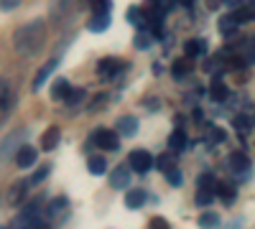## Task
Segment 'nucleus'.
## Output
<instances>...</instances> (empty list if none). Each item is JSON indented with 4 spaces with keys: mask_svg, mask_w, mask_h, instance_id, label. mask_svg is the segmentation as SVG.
<instances>
[{
    "mask_svg": "<svg viewBox=\"0 0 255 229\" xmlns=\"http://www.w3.org/2000/svg\"><path fill=\"white\" fill-rule=\"evenodd\" d=\"M18 5H20V0H0V8H3V10H13Z\"/></svg>",
    "mask_w": 255,
    "mask_h": 229,
    "instance_id": "e433bc0d",
    "label": "nucleus"
},
{
    "mask_svg": "<svg viewBox=\"0 0 255 229\" xmlns=\"http://www.w3.org/2000/svg\"><path fill=\"white\" fill-rule=\"evenodd\" d=\"M174 76L176 79H181V76H186V72H189V59H181V61H174Z\"/></svg>",
    "mask_w": 255,
    "mask_h": 229,
    "instance_id": "cd10ccee",
    "label": "nucleus"
},
{
    "mask_svg": "<svg viewBox=\"0 0 255 229\" xmlns=\"http://www.w3.org/2000/svg\"><path fill=\"white\" fill-rule=\"evenodd\" d=\"M168 148H171L174 153H181L186 148V135L184 130H174L171 135H168Z\"/></svg>",
    "mask_w": 255,
    "mask_h": 229,
    "instance_id": "f3484780",
    "label": "nucleus"
},
{
    "mask_svg": "<svg viewBox=\"0 0 255 229\" xmlns=\"http://www.w3.org/2000/svg\"><path fill=\"white\" fill-rule=\"evenodd\" d=\"M38 153L36 148H31V145H20V148L15 151V163L20 165V168H31V165L36 163Z\"/></svg>",
    "mask_w": 255,
    "mask_h": 229,
    "instance_id": "9d476101",
    "label": "nucleus"
},
{
    "mask_svg": "<svg viewBox=\"0 0 255 229\" xmlns=\"http://www.w3.org/2000/svg\"><path fill=\"white\" fill-rule=\"evenodd\" d=\"M36 229H49V227H46V224H41V222H38V224H36Z\"/></svg>",
    "mask_w": 255,
    "mask_h": 229,
    "instance_id": "a19ab883",
    "label": "nucleus"
},
{
    "mask_svg": "<svg viewBox=\"0 0 255 229\" xmlns=\"http://www.w3.org/2000/svg\"><path fill=\"white\" fill-rule=\"evenodd\" d=\"M151 44H153V38L148 36V33H138V36H135V46H138V49H148Z\"/></svg>",
    "mask_w": 255,
    "mask_h": 229,
    "instance_id": "2f4dec72",
    "label": "nucleus"
},
{
    "mask_svg": "<svg viewBox=\"0 0 255 229\" xmlns=\"http://www.w3.org/2000/svg\"><path fill=\"white\" fill-rule=\"evenodd\" d=\"M13 105H15V92H13V87H10V81L0 79V125L10 117Z\"/></svg>",
    "mask_w": 255,
    "mask_h": 229,
    "instance_id": "20e7f679",
    "label": "nucleus"
},
{
    "mask_svg": "<svg viewBox=\"0 0 255 229\" xmlns=\"http://www.w3.org/2000/svg\"><path fill=\"white\" fill-rule=\"evenodd\" d=\"M64 206H67V199H54L51 204H49V209H46V214L49 217H56L61 209H64Z\"/></svg>",
    "mask_w": 255,
    "mask_h": 229,
    "instance_id": "c85d7f7f",
    "label": "nucleus"
},
{
    "mask_svg": "<svg viewBox=\"0 0 255 229\" xmlns=\"http://www.w3.org/2000/svg\"><path fill=\"white\" fill-rule=\"evenodd\" d=\"M92 143L97 145V148L102 151H118V145H120V138L115 130H108V128H97L95 135H92Z\"/></svg>",
    "mask_w": 255,
    "mask_h": 229,
    "instance_id": "423d86ee",
    "label": "nucleus"
},
{
    "mask_svg": "<svg viewBox=\"0 0 255 229\" xmlns=\"http://www.w3.org/2000/svg\"><path fill=\"white\" fill-rule=\"evenodd\" d=\"M158 168H161V171L174 168V165H171V155H161V158H158Z\"/></svg>",
    "mask_w": 255,
    "mask_h": 229,
    "instance_id": "f704fd0d",
    "label": "nucleus"
},
{
    "mask_svg": "<svg viewBox=\"0 0 255 229\" xmlns=\"http://www.w3.org/2000/svg\"><path fill=\"white\" fill-rule=\"evenodd\" d=\"M243 3H245V0H225V5H227V8H240Z\"/></svg>",
    "mask_w": 255,
    "mask_h": 229,
    "instance_id": "ea45409f",
    "label": "nucleus"
},
{
    "mask_svg": "<svg viewBox=\"0 0 255 229\" xmlns=\"http://www.w3.org/2000/svg\"><path fill=\"white\" fill-rule=\"evenodd\" d=\"M82 99H84V89H79V87H72V89H69V94L64 97V102H67V107H77Z\"/></svg>",
    "mask_w": 255,
    "mask_h": 229,
    "instance_id": "5701e85b",
    "label": "nucleus"
},
{
    "mask_svg": "<svg viewBox=\"0 0 255 229\" xmlns=\"http://www.w3.org/2000/svg\"><path fill=\"white\" fill-rule=\"evenodd\" d=\"M166 178L171 181V183H181V173H179L176 168H168V171H166Z\"/></svg>",
    "mask_w": 255,
    "mask_h": 229,
    "instance_id": "c9c22d12",
    "label": "nucleus"
},
{
    "mask_svg": "<svg viewBox=\"0 0 255 229\" xmlns=\"http://www.w3.org/2000/svg\"><path fill=\"white\" fill-rule=\"evenodd\" d=\"M235 128H238L240 133H248V130H250V117L238 115V117H235Z\"/></svg>",
    "mask_w": 255,
    "mask_h": 229,
    "instance_id": "473e14b6",
    "label": "nucleus"
},
{
    "mask_svg": "<svg viewBox=\"0 0 255 229\" xmlns=\"http://www.w3.org/2000/svg\"><path fill=\"white\" fill-rule=\"evenodd\" d=\"M217 196L225 204H232V199H235V189H232L230 183H217Z\"/></svg>",
    "mask_w": 255,
    "mask_h": 229,
    "instance_id": "393cba45",
    "label": "nucleus"
},
{
    "mask_svg": "<svg viewBox=\"0 0 255 229\" xmlns=\"http://www.w3.org/2000/svg\"><path fill=\"white\" fill-rule=\"evenodd\" d=\"M151 229H168V222L161 219V217H156V219L151 222Z\"/></svg>",
    "mask_w": 255,
    "mask_h": 229,
    "instance_id": "4c0bfd02",
    "label": "nucleus"
},
{
    "mask_svg": "<svg viewBox=\"0 0 255 229\" xmlns=\"http://www.w3.org/2000/svg\"><path fill=\"white\" fill-rule=\"evenodd\" d=\"M128 20L143 28V13H140V8H130V10H128Z\"/></svg>",
    "mask_w": 255,
    "mask_h": 229,
    "instance_id": "c756f323",
    "label": "nucleus"
},
{
    "mask_svg": "<svg viewBox=\"0 0 255 229\" xmlns=\"http://www.w3.org/2000/svg\"><path fill=\"white\" fill-rule=\"evenodd\" d=\"M235 18H238V23H248V20L255 18V8H245V5H240V8H235Z\"/></svg>",
    "mask_w": 255,
    "mask_h": 229,
    "instance_id": "a878e982",
    "label": "nucleus"
},
{
    "mask_svg": "<svg viewBox=\"0 0 255 229\" xmlns=\"http://www.w3.org/2000/svg\"><path fill=\"white\" fill-rule=\"evenodd\" d=\"M46 44V23L44 20H31V23L20 26L13 33V49L18 56H36Z\"/></svg>",
    "mask_w": 255,
    "mask_h": 229,
    "instance_id": "f257e3e1",
    "label": "nucleus"
},
{
    "mask_svg": "<svg viewBox=\"0 0 255 229\" xmlns=\"http://www.w3.org/2000/svg\"><path fill=\"white\" fill-rule=\"evenodd\" d=\"M108 26H110V13H95L90 18V31H95V33H102Z\"/></svg>",
    "mask_w": 255,
    "mask_h": 229,
    "instance_id": "dca6fc26",
    "label": "nucleus"
},
{
    "mask_svg": "<svg viewBox=\"0 0 255 229\" xmlns=\"http://www.w3.org/2000/svg\"><path fill=\"white\" fill-rule=\"evenodd\" d=\"M110 0H90V10H92V15L95 13H110Z\"/></svg>",
    "mask_w": 255,
    "mask_h": 229,
    "instance_id": "bb28decb",
    "label": "nucleus"
},
{
    "mask_svg": "<svg viewBox=\"0 0 255 229\" xmlns=\"http://www.w3.org/2000/svg\"><path fill=\"white\" fill-rule=\"evenodd\" d=\"M238 26H240V23H238L235 13L220 18V33H222V36H235V33H238Z\"/></svg>",
    "mask_w": 255,
    "mask_h": 229,
    "instance_id": "f8f14e48",
    "label": "nucleus"
},
{
    "mask_svg": "<svg viewBox=\"0 0 255 229\" xmlns=\"http://www.w3.org/2000/svg\"><path fill=\"white\" fill-rule=\"evenodd\" d=\"M123 67H125V61L113 59V56L102 59L100 64H97V69H100V76H102V79H113V76H118V74L123 72Z\"/></svg>",
    "mask_w": 255,
    "mask_h": 229,
    "instance_id": "6e6552de",
    "label": "nucleus"
},
{
    "mask_svg": "<svg viewBox=\"0 0 255 229\" xmlns=\"http://www.w3.org/2000/svg\"><path fill=\"white\" fill-rule=\"evenodd\" d=\"M59 138H61V130L59 128H49L44 135H41V148H44V151H54L59 145Z\"/></svg>",
    "mask_w": 255,
    "mask_h": 229,
    "instance_id": "ddd939ff",
    "label": "nucleus"
},
{
    "mask_svg": "<svg viewBox=\"0 0 255 229\" xmlns=\"http://www.w3.org/2000/svg\"><path fill=\"white\" fill-rule=\"evenodd\" d=\"M230 168L235 171V173H245V171L250 168L248 155H245V153H232V155H230Z\"/></svg>",
    "mask_w": 255,
    "mask_h": 229,
    "instance_id": "2eb2a0df",
    "label": "nucleus"
},
{
    "mask_svg": "<svg viewBox=\"0 0 255 229\" xmlns=\"http://www.w3.org/2000/svg\"><path fill=\"white\" fill-rule=\"evenodd\" d=\"M118 130H120V135H135L138 133V120L135 117H120Z\"/></svg>",
    "mask_w": 255,
    "mask_h": 229,
    "instance_id": "a211bd4d",
    "label": "nucleus"
},
{
    "mask_svg": "<svg viewBox=\"0 0 255 229\" xmlns=\"http://www.w3.org/2000/svg\"><path fill=\"white\" fill-rule=\"evenodd\" d=\"M184 51H186L189 59H191V56H202V54H204V41H199V38L186 41V44H184Z\"/></svg>",
    "mask_w": 255,
    "mask_h": 229,
    "instance_id": "412c9836",
    "label": "nucleus"
},
{
    "mask_svg": "<svg viewBox=\"0 0 255 229\" xmlns=\"http://www.w3.org/2000/svg\"><path fill=\"white\" fill-rule=\"evenodd\" d=\"M128 181H130V171H128V165H118V168H113V173H110V186H113V189H125Z\"/></svg>",
    "mask_w": 255,
    "mask_h": 229,
    "instance_id": "9b49d317",
    "label": "nucleus"
},
{
    "mask_svg": "<svg viewBox=\"0 0 255 229\" xmlns=\"http://www.w3.org/2000/svg\"><path fill=\"white\" fill-rule=\"evenodd\" d=\"M215 194H217V181H215V176H212V173H202V176H199V194H197V204L207 206L212 199H215Z\"/></svg>",
    "mask_w": 255,
    "mask_h": 229,
    "instance_id": "39448f33",
    "label": "nucleus"
},
{
    "mask_svg": "<svg viewBox=\"0 0 255 229\" xmlns=\"http://www.w3.org/2000/svg\"><path fill=\"white\" fill-rule=\"evenodd\" d=\"M38 214H41V199L31 201L26 209L13 219V227H10V229H36V224H38Z\"/></svg>",
    "mask_w": 255,
    "mask_h": 229,
    "instance_id": "f03ea898",
    "label": "nucleus"
},
{
    "mask_svg": "<svg viewBox=\"0 0 255 229\" xmlns=\"http://www.w3.org/2000/svg\"><path fill=\"white\" fill-rule=\"evenodd\" d=\"M212 140H215V143H222L225 140V130L222 128H215V130H212V135H209Z\"/></svg>",
    "mask_w": 255,
    "mask_h": 229,
    "instance_id": "58836bf2",
    "label": "nucleus"
},
{
    "mask_svg": "<svg viewBox=\"0 0 255 229\" xmlns=\"http://www.w3.org/2000/svg\"><path fill=\"white\" fill-rule=\"evenodd\" d=\"M151 165H153V158L148 151H133L130 153V168L135 173H148L151 171Z\"/></svg>",
    "mask_w": 255,
    "mask_h": 229,
    "instance_id": "0eeeda50",
    "label": "nucleus"
},
{
    "mask_svg": "<svg viewBox=\"0 0 255 229\" xmlns=\"http://www.w3.org/2000/svg\"><path fill=\"white\" fill-rule=\"evenodd\" d=\"M56 67H59V61H56V59H51V61H46V64H44V67H41V72L36 74V79H33V87L38 89V87H41V84H44V81H46V79H49V76L54 74V69H56Z\"/></svg>",
    "mask_w": 255,
    "mask_h": 229,
    "instance_id": "4468645a",
    "label": "nucleus"
},
{
    "mask_svg": "<svg viewBox=\"0 0 255 229\" xmlns=\"http://www.w3.org/2000/svg\"><path fill=\"white\" fill-rule=\"evenodd\" d=\"M145 201V191L143 189H133L125 194V206H130V209H138V206Z\"/></svg>",
    "mask_w": 255,
    "mask_h": 229,
    "instance_id": "6ab92c4d",
    "label": "nucleus"
},
{
    "mask_svg": "<svg viewBox=\"0 0 255 229\" xmlns=\"http://www.w3.org/2000/svg\"><path fill=\"white\" fill-rule=\"evenodd\" d=\"M49 171H51L49 165H41V168L33 173V178H28V181H31V186H33V183H41V181H44V178L49 176Z\"/></svg>",
    "mask_w": 255,
    "mask_h": 229,
    "instance_id": "7c9ffc66",
    "label": "nucleus"
},
{
    "mask_svg": "<svg viewBox=\"0 0 255 229\" xmlns=\"http://www.w3.org/2000/svg\"><path fill=\"white\" fill-rule=\"evenodd\" d=\"M209 97H212V99H217V102L227 99V87L222 84V81H212V87H209Z\"/></svg>",
    "mask_w": 255,
    "mask_h": 229,
    "instance_id": "b1692460",
    "label": "nucleus"
},
{
    "mask_svg": "<svg viewBox=\"0 0 255 229\" xmlns=\"http://www.w3.org/2000/svg\"><path fill=\"white\" fill-rule=\"evenodd\" d=\"M31 186V181L28 178H20V181H15L13 186H10V191H8V204L10 206H18L20 201L26 199V189Z\"/></svg>",
    "mask_w": 255,
    "mask_h": 229,
    "instance_id": "1a4fd4ad",
    "label": "nucleus"
},
{
    "mask_svg": "<svg viewBox=\"0 0 255 229\" xmlns=\"http://www.w3.org/2000/svg\"><path fill=\"white\" fill-rule=\"evenodd\" d=\"M220 219H217V214L215 212H207V214H202V219H199V224L202 227H215Z\"/></svg>",
    "mask_w": 255,
    "mask_h": 229,
    "instance_id": "72a5a7b5",
    "label": "nucleus"
},
{
    "mask_svg": "<svg viewBox=\"0 0 255 229\" xmlns=\"http://www.w3.org/2000/svg\"><path fill=\"white\" fill-rule=\"evenodd\" d=\"M69 89H72V87H69L67 79H56L54 84H51V97H54V99H64V97L69 94Z\"/></svg>",
    "mask_w": 255,
    "mask_h": 229,
    "instance_id": "aec40b11",
    "label": "nucleus"
},
{
    "mask_svg": "<svg viewBox=\"0 0 255 229\" xmlns=\"http://www.w3.org/2000/svg\"><path fill=\"white\" fill-rule=\"evenodd\" d=\"M105 171H108V163H105V158L92 155V158H90V173H92V176H102Z\"/></svg>",
    "mask_w": 255,
    "mask_h": 229,
    "instance_id": "4be33fe9",
    "label": "nucleus"
},
{
    "mask_svg": "<svg viewBox=\"0 0 255 229\" xmlns=\"http://www.w3.org/2000/svg\"><path fill=\"white\" fill-rule=\"evenodd\" d=\"M79 3L82 0H51V8H49L51 23H64V20H69Z\"/></svg>",
    "mask_w": 255,
    "mask_h": 229,
    "instance_id": "7ed1b4c3",
    "label": "nucleus"
},
{
    "mask_svg": "<svg viewBox=\"0 0 255 229\" xmlns=\"http://www.w3.org/2000/svg\"><path fill=\"white\" fill-rule=\"evenodd\" d=\"M0 229H10V227H0Z\"/></svg>",
    "mask_w": 255,
    "mask_h": 229,
    "instance_id": "79ce46f5",
    "label": "nucleus"
}]
</instances>
